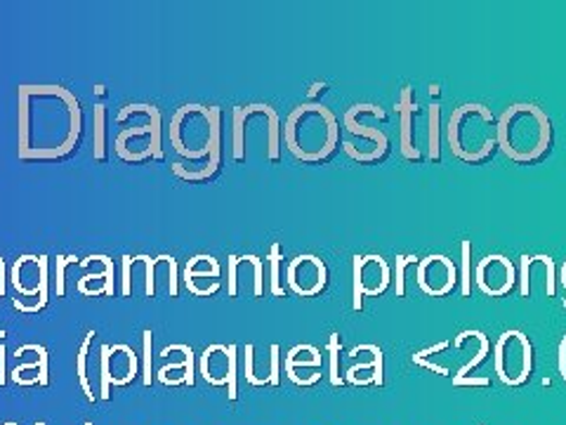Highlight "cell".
Listing matches in <instances>:
<instances>
[{
	"instance_id": "cb8c5ba5",
	"label": "cell",
	"mask_w": 566,
	"mask_h": 425,
	"mask_svg": "<svg viewBox=\"0 0 566 425\" xmlns=\"http://www.w3.org/2000/svg\"><path fill=\"white\" fill-rule=\"evenodd\" d=\"M418 258L416 255H399L396 258V298H404L406 295V267H418Z\"/></svg>"
},
{
	"instance_id": "52a82bcc",
	"label": "cell",
	"mask_w": 566,
	"mask_h": 425,
	"mask_svg": "<svg viewBox=\"0 0 566 425\" xmlns=\"http://www.w3.org/2000/svg\"><path fill=\"white\" fill-rule=\"evenodd\" d=\"M258 135L260 147L269 161H279L281 123L269 105H248L234 109V159L244 161L248 142Z\"/></svg>"
},
{
	"instance_id": "2e32d148",
	"label": "cell",
	"mask_w": 566,
	"mask_h": 425,
	"mask_svg": "<svg viewBox=\"0 0 566 425\" xmlns=\"http://www.w3.org/2000/svg\"><path fill=\"white\" fill-rule=\"evenodd\" d=\"M201 374L212 386H230V400L236 397V345H210L201 354Z\"/></svg>"
},
{
	"instance_id": "83f0119b",
	"label": "cell",
	"mask_w": 566,
	"mask_h": 425,
	"mask_svg": "<svg viewBox=\"0 0 566 425\" xmlns=\"http://www.w3.org/2000/svg\"><path fill=\"white\" fill-rule=\"evenodd\" d=\"M95 119H97V142H95V156L104 159V107H95Z\"/></svg>"
},
{
	"instance_id": "836d02e7",
	"label": "cell",
	"mask_w": 566,
	"mask_h": 425,
	"mask_svg": "<svg viewBox=\"0 0 566 425\" xmlns=\"http://www.w3.org/2000/svg\"><path fill=\"white\" fill-rule=\"evenodd\" d=\"M559 283H562V289H564V293H566V260H564V265H562V269H559Z\"/></svg>"
},
{
	"instance_id": "9a60e30c",
	"label": "cell",
	"mask_w": 566,
	"mask_h": 425,
	"mask_svg": "<svg viewBox=\"0 0 566 425\" xmlns=\"http://www.w3.org/2000/svg\"><path fill=\"white\" fill-rule=\"evenodd\" d=\"M102 357H99V366H102V397H109V386H125L135 378L137 372V354L127 345H102Z\"/></svg>"
},
{
	"instance_id": "8fae6325",
	"label": "cell",
	"mask_w": 566,
	"mask_h": 425,
	"mask_svg": "<svg viewBox=\"0 0 566 425\" xmlns=\"http://www.w3.org/2000/svg\"><path fill=\"white\" fill-rule=\"evenodd\" d=\"M519 293L521 298H531L536 291L545 298H555L557 291V267L550 255H521L519 265Z\"/></svg>"
},
{
	"instance_id": "d4e9b609",
	"label": "cell",
	"mask_w": 566,
	"mask_h": 425,
	"mask_svg": "<svg viewBox=\"0 0 566 425\" xmlns=\"http://www.w3.org/2000/svg\"><path fill=\"white\" fill-rule=\"evenodd\" d=\"M269 263H272V295H276V298H281L283 293V287H281V248H279V244H274L272 246V251H269Z\"/></svg>"
},
{
	"instance_id": "f546056e",
	"label": "cell",
	"mask_w": 566,
	"mask_h": 425,
	"mask_svg": "<svg viewBox=\"0 0 566 425\" xmlns=\"http://www.w3.org/2000/svg\"><path fill=\"white\" fill-rule=\"evenodd\" d=\"M145 354H147V376H145V382L147 386H151V331H145Z\"/></svg>"
},
{
	"instance_id": "1f68e13d",
	"label": "cell",
	"mask_w": 566,
	"mask_h": 425,
	"mask_svg": "<svg viewBox=\"0 0 566 425\" xmlns=\"http://www.w3.org/2000/svg\"><path fill=\"white\" fill-rule=\"evenodd\" d=\"M453 382H456V386H465V382H472V386H487L489 382V378H453Z\"/></svg>"
},
{
	"instance_id": "7a4b0ae2",
	"label": "cell",
	"mask_w": 566,
	"mask_h": 425,
	"mask_svg": "<svg viewBox=\"0 0 566 425\" xmlns=\"http://www.w3.org/2000/svg\"><path fill=\"white\" fill-rule=\"evenodd\" d=\"M170 139L175 151L194 163L189 168L175 163V175L189 182L212 178L220 166V109L184 105L170 125Z\"/></svg>"
},
{
	"instance_id": "ba28073f",
	"label": "cell",
	"mask_w": 566,
	"mask_h": 425,
	"mask_svg": "<svg viewBox=\"0 0 566 425\" xmlns=\"http://www.w3.org/2000/svg\"><path fill=\"white\" fill-rule=\"evenodd\" d=\"M495 374L501 376L505 386H521L531 376L533 368V348L529 336L521 331H505L493 348Z\"/></svg>"
},
{
	"instance_id": "d6986e66",
	"label": "cell",
	"mask_w": 566,
	"mask_h": 425,
	"mask_svg": "<svg viewBox=\"0 0 566 425\" xmlns=\"http://www.w3.org/2000/svg\"><path fill=\"white\" fill-rule=\"evenodd\" d=\"M399 113H402V154L408 161H420V149L414 139V117H418V105L410 97V85L402 90L399 99Z\"/></svg>"
},
{
	"instance_id": "7c38bea8",
	"label": "cell",
	"mask_w": 566,
	"mask_h": 425,
	"mask_svg": "<svg viewBox=\"0 0 566 425\" xmlns=\"http://www.w3.org/2000/svg\"><path fill=\"white\" fill-rule=\"evenodd\" d=\"M477 289L489 298H503L515 289L517 269L513 260L505 258L501 253H491L484 260H479L475 269Z\"/></svg>"
},
{
	"instance_id": "3957f363",
	"label": "cell",
	"mask_w": 566,
	"mask_h": 425,
	"mask_svg": "<svg viewBox=\"0 0 566 425\" xmlns=\"http://www.w3.org/2000/svg\"><path fill=\"white\" fill-rule=\"evenodd\" d=\"M552 149V121L533 102H515L499 117V151L509 161L531 166Z\"/></svg>"
},
{
	"instance_id": "d590c367",
	"label": "cell",
	"mask_w": 566,
	"mask_h": 425,
	"mask_svg": "<svg viewBox=\"0 0 566 425\" xmlns=\"http://www.w3.org/2000/svg\"><path fill=\"white\" fill-rule=\"evenodd\" d=\"M8 425H12V423H8Z\"/></svg>"
},
{
	"instance_id": "d6a6232c",
	"label": "cell",
	"mask_w": 566,
	"mask_h": 425,
	"mask_svg": "<svg viewBox=\"0 0 566 425\" xmlns=\"http://www.w3.org/2000/svg\"><path fill=\"white\" fill-rule=\"evenodd\" d=\"M5 295V263L0 258V298Z\"/></svg>"
},
{
	"instance_id": "603a6c76",
	"label": "cell",
	"mask_w": 566,
	"mask_h": 425,
	"mask_svg": "<svg viewBox=\"0 0 566 425\" xmlns=\"http://www.w3.org/2000/svg\"><path fill=\"white\" fill-rule=\"evenodd\" d=\"M95 338V331H90L88 336H85L83 345H81V354H78V376H81V386L83 390L88 392V400L93 402L95 394L90 392V382H88V374H85V362H88V354H90V340Z\"/></svg>"
},
{
	"instance_id": "484cf974",
	"label": "cell",
	"mask_w": 566,
	"mask_h": 425,
	"mask_svg": "<svg viewBox=\"0 0 566 425\" xmlns=\"http://www.w3.org/2000/svg\"><path fill=\"white\" fill-rule=\"evenodd\" d=\"M430 159L439 161V105L430 107Z\"/></svg>"
},
{
	"instance_id": "ffe728a7",
	"label": "cell",
	"mask_w": 566,
	"mask_h": 425,
	"mask_svg": "<svg viewBox=\"0 0 566 425\" xmlns=\"http://www.w3.org/2000/svg\"><path fill=\"white\" fill-rule=\"evenodd\" d=\"M184 277H206V279H220V263L212 255H194L184 269Z\"/></svg>"
},
{
	"instance_id": "5b68a950",
	"label": "cell",
	"mask_w": 566,
	"mask_h": 425,
	"mask_svg": "<svg viewBox=\"0 0 566 425\" xmlns=\"http://www.w3.org/2000/svg\"><path fill=\"white\" fill-rule=\"evenodd\" d=\"M446 145L467 166L487 163L499 151V119L487 105H460L448 119Z\"/></svg>"
},
{
	"instance_id": "f1b7e54d",
	"label": "cell",
	"mask_w": 566,
	"mask_h": 425,
	"mask_svg": "<svg viewBox=\"0 0 566 425\" xmlns=\"http://www.w3.org/2000/svg\"><path fill=\"white\" fill-rule=\"evenodd\" d=\"M76 263V258H60V265H57V295H64V267Z\"/></svg>"
},
{
	"instance_id": "4dcf8cb0",
	"label": "cell",
	"mask_w": 566,
	"mask_h": 425,
	"mask_svg": "<svg viewBox=\"0 0 566 425\" xmlns=\"http://www.w3.org/2000/svg\"><path fill=\"white\" fill-rule=\"evenodd\" d=\"M559 374L566 380V336L562 338V343H559Z\"/></svg>"
},
{
	"instance_id": "e0dca14e",
	"label": "cell",
	"mask_w": 566,
	"mask_h": 425,
	"mask_svg": "<svg viewBox=\"0 0 566 425\" xmlns=\"http://www.w3.org/2000/svg\"><path fill=\"white\" fill-rule=\"evenodd\" d=\"M286 374L297 386H311L321 378V352L315 345H295L286 354Z\"/></svg>"
},
{
	"instance_id": "277c9868",
	"label": "cell",
	"mask_w": 566,
	"mask_h": 425,
	"mask_svg": "<svg viewBox=\"0 0 566 425\" xmlns=\"http://www.w3.org/2000/svg\"><path fill=\"white\" fill-rule=\"evenodd\" d=\"M283 142L303 163H323L340 145V123L323 105L295 107L283 125Z\"/></svg>"
},
{
	"instance_id": "30bf717a",
	"label": "cell",
	"mask_w": 566,
	"mask_h": 425,
	"mask_svg": "<svg viewBox=\"0 0 566 425\" xmlns=\"http://www.w3.org/2000/svg\"><path fill=\"white\" fill-rule=\"evenodd\" d=\"M12 287L24 298H36V307L48 303V258L46 255H22L12 265Z\"/></svg>"
},
{
	"instance_id": "44dd1931",
	"label": "cell",
	"mask_w": 566,
	"mask_h": 425,
	"mask_svg": "<svg viewBox=\"0 0 566 425\" xmlns=\"http://www.w3.org/2000/svg\"><path fill=\"white\" fill-rule=\"evenodd\" d=\"M78 291L83 295H102V293H109L113 295V279H109V275L104 272H95V275H85L81 281H78Z\"/></svg>"
},
{
	"instance_id": "4316f807",
	"label": "cell",
	"mask_w": 566,
	"mask_h": 425,
	"mask_svg": "<svg viewBox=\"0 0 566 425\" xmlns=\"http://www.w3.org/2000/svg\"><path fill=\"white\" fill-rule=\"evenodd\" d=\"M329 354H331V382L333 386H343V378H340V374H337V354H340V336L337 333H331Z\"/></svg>"
},
{
	"instance_id": "4fadbf2b",
	"label": "cell",
	"mask_w": 566,
	"mask_h": 425,
	"mask_svg": "<svg viewBox=\"0 0 566 425\" xmlns=\"http://www.w3.org/2000/svg\"><path fill=\"white\" fill-rule=\"evenodd\" d=\"M416 281L418 289L424 295L432 298H444L448 295L458 283V267L453 265L451 258L446 255L432 253L428 258H422L416 267Z\"/></svg>"
},
{
	"instance_id": "7402d4cb",
	"label": "cell",
	"mask_w": 566,
	"mask_h": 425,
	"mask_svg": "<svg viewBox=\"0 0 566 425\" xmlns=\"http://www.w3.org/2000/svg\"><path fill=\"white\" fill-rule=\"evenodd\" d=\"M463 277H460V293L467 298L472 293V241H463Z\"/></svg>"
},
{
	"instance_id": "ac0fdd59",
	"label": "cell",
	"mask_w": 566,
	"mask_h": 425,
	"mask_svg": "<svg viewBox=\"0 0 566 425\" xmlns=\"http://www.w3.org/2000/svg\"><path fill=\"white\" fill-rule=\"evenodd\" d=\"M253 281L255 298L264 293V265L258 255H232L230 258V283H226V293L232 298L238 295V281Z\"/></svg>"
},
{
	"instance_id": "6da1fadb",
	"label": "cell",
	"mask_w": 566,
	"mask_h": 425,
	"mask_svg": "<svg viewBox=\"0 0 566 425\" xmlns=\"http://www.w3.org/2000/svg\"><path fill=\"white\" fill-rule=\"evenodd\" d=\"M81 107L60 85L20 88V156L22 159H62L78 145Z\"/></svg>"
},
{
	"instance_id": "8992f818",
	"label": "cell",
	"mask_w": 566,
	"mask_h": 425,
	"mask_svg": "<svg viewBox=\"0 0 566 425\" xmlns=\"http://www.w3.org/2000/svg\"><path fill=\"white\" fill-rule=\"evenodd\" d=\"M373 121H387V113L380 105H354L343 117L347 139H343V149L349 159L359 163H378L390 151L387 133Z\"/></svg>"
},
{
	"instance_id": "e575fe53",
	"label": "cell",
	"mask_w": 566,
	"mask_h": 425,
	"mask_svg": "<svg viewBox=\"0 0 566 425\" xmlns=\"http://www.w3.org/2000/svg\"><path fill=\"white\" fill-rule=\"evenodd\" d=\"M562 305H564V309H566V295L562 298Z\"/></svg>"
},
{
	"instance_id": "5bb4252c",
	"label": "cell",
	"mask_w": 566,
	"mask_h": 425,
	"mask_svg": "<svg viewBox=\"0 0 566 425\" xmlns=\"http://www.w3.org/2000/svg\"><path fill=\"white\" fill-rule=\"evenodd\" d=\"M286 279H288V287L293 293L303 295V298H315L325 289L329 272H325V265L321 258L305 253L291 260Z\"/></svg>"
},
{
	"instance_id": "9c48e42d",
	"label": "cell",
	"mask_w": 566,
	"mask_h": 425,
	"mask_svg": "<svg viewBox=\"0 0 566 425\" xmlns=\"http://www.w3.org/2000/svg\"><path fill=\"white\" fill-rule=\"evenodd\" d=\"M392 272L380 255H354V312H361L364 295L378 298L390 289Z\"/></svg>"
}]
</instances>
